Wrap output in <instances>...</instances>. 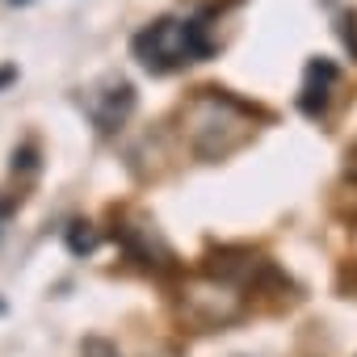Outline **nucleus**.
<instances>
[{"instance_id":"0eeeda50","label":"nucleus","mask_w":357,"mask_h":357,"mask_svg":"<svg viewBox=\"0 0 357 357\" xmlns=\"http://www.w3.org/2000/svg\"><path fill=\"white\" fill-rule=\"evenodd\" d=\"M97 244H101V236H97V227H93V223L76 219V223L68 227V252H72V257H84V252H93Z\"/></svg>"},{"instance_id":"20e7f679","label":"nucleus","mask_w":357,"mask_h":357,"mask_svg":"<svg viewBox=\"0 0 357 357\" xmlns=\"http://www.w3.org/2000/svg\"><path fill=\"white\" fill-rule=\"evenodd\" d=\"M84 109H89V118H93V126L101 130V135H114L118 126H126V118L135 114V84L130 80H105L101 89H93L89 97H84Z\"/></svg>"},{"instance_id":"7ed1b4c3","label":"nucleus","mask_w":357,"mask_h":357,"mask_svg":"<svg viewBox=\"0 0 357 357\" xmlns=\"http://www.w3.org/2000/svg\"><path fill=\"white\" fill-rule=\"evenodd\" d=\"M240 311H244V294H240V286H231L223 278H198L181 294V315L198 328H223Z\"/></svg>"},{"instance_id":"f257e3e1","label":"nucleus","mask_w":357,"mask_h":357,"mask_svg":"<svg viewBox=\"0 0 357 357\" xmlns=\"http://www.w3.org/2000/svg\"><path fill=\"white\" fill-rule=\"evenodd\" d=\"M252 130H257L252 126V109L244 101H236L231 93H223V89H202L181 114L185 143L194 147V155H202L211 164H219L231 151H240L252 139Z\"/></svg>"},{"instance_id":"f03ea898","label":"nucleus","mask_w":357,"mask_h":357,"mask_svg":"<svg viewBox=\"0 0 357 357\" xmlns=\"http://www.w3.org/2000/svg\"><path fill=\"white\" fill-rule=\"evenodd\" d=\"M130 51L147 72H176L185 63H202L215 51V43L202 17H160L135 34Z\"/></svg>"},{"instance_id":"39448f33","label":"nucleus","mask_w":357,"mask_h":357,"mask_svg":"<svg viewBox=\"0 0 357 357\" xmlns=\"http://www.w3.org/2000/svg\"><path fill=\"white\" fill-rule=\"evenodd\" d=\"M122 231V244H126V252L139 261V265H155V269H168V261H172V248L160 240V231H155V223H139V227H118Z\"/></svg>"},{"instance_id":"6e6552de","label":"nucleus","mask_w":357,"mask_h":357,"mask_svg":"<svg viewBox=\"0 0 357 357\" xmlns=\"http://www.w3.org/2000/svg\"><path fill=\"white\" fill-rule=\"evenodd\" d=\"M34 155H38V147H34V143H26L22 151H13V172H17V168H22V172H30V168H34Z\"/></svg>"},{"instance_id":"423d86ee","label":"nucleus","mask_w":357,"mask_h":357,"mask_svg":"<svg viewBox=\"0 0 357 357\" xmlns=\"http://www.w3.org/2000/svg\"><path fill=\"white\" fill-rule=\"evenodd\" d=\"M336 63H328V59H311L307 63V80H303V97H298V105H303V114H319L324 105H328V93H332V84H336Z\"/></svg>"},{"instance_id":"9d476101","label":"nucleus","mask_w":357,"mask_h":357,"mask_svg":"<svg viewBox=\"0 0 357 357\" xmlns=\"http://www.w3.org/2000/svg\"><path fill=\"white\" fill-rule=\"evenodd\" d=\"M9 5H30V0H9Z\"/></svg>"},{"instance_id":"1a4fd4ad","label":"nucleus","mask_w":357,"mask_h":357,"mask_svg":"<svg viewBox=\"0 0 357 357\" xmlns=\"http://www.w3.org/2000/svg\"><path fill=\"white\" fill-rule=\"evenodd\" d=\"M13 80H17V68H13V63H5V68H0V89H9Z\"/></svg>"}]
</instances>
